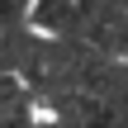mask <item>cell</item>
<instances>
[{"instance_id": "cell-1", "label": "cell", "mask_w": 128, "mask_h": 128, "mask_svg": "<svg viewBox=\"0 0 128 128\" xmlns=\"http://www.w3.org/2000/svg\"><path fill=\"white\" fill-rule=\"evenodd\" d=\"M90 128H114V124H109V119H95V124H90Z\"/></svg>"}]
</instances>
